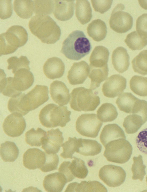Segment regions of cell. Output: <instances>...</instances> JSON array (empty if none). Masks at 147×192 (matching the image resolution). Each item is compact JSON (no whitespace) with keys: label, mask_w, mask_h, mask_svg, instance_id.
<instances>
[{"label":"cell","mask_w":147,"mask_h":192,"mask_svg":"<svg viewBox=\"0 0 147 192\" xmlns=\"http://www.w3.org/2000/svg\"><path fill=\"white\" fill-rule=\"evenodd\" d=\"M28 26L32 33L43 43L54 44L60 39L61 35L60 28L48 15L33 16L29 21Z\"/></svg>","instance_id":"1"},{"label":"cell","mask_w":147,"mask_h":192,"mask_svg":"<svg viewBox=\"0 0 147 192\" xmlns=\"http://www.w3.org/2000/svg\"><path fill=\"white\" fill-rule=\"evenodd\" d=\"M48 94L47 86L36 85L26 94L20 92L17 96L14 108L18 113L25 115L46 102L49 99Z\"/></svg>","instance_id":"2"},{"label":"cell","mask_w":147,"mask_h":192,"mask_svg":"<svg viewBox=\"0 0 147 192\" xmlns=\"http://www.w3.org/2000/svg\"><path fill=\"white\" fill-rule=\"evenodd\" d=\"M91 49L89 41L84 33L76 30L64 40L61 52L67 58L78 60L89 54Z\"/></svg>","instance_id":"3"},{"label":"cell","mask_w":147,"mask_h":192,"mask_svg":"<svg viewBox=\"0 0 147 192\" xmlns=\"http://www.w3.org/2000/svg\"><path fill=\"white\" fill-rule=\"evenodd\" d=\"M13 77H5L0 84L1 92L4 95L11 97L29 88L34 81V76L30 70L19 69Z\"/></svg>","instance_id":"4"},{"label":"cell","mask_w":147,"mask_h":192,"mask_svg":"<svg viewBox=\"0 0 147 192\" xmlns=\"http://www.w3.org/2000/svg\"><path fill=\"white\" fill-rule=\"evenodd\" d=\"M71 113L67 106H58L51 103L41 109L38 116L40 123L46 128L63 127L70 120Z\"/></svg>","instance_id":"5"},{"label":"cell","mask_w":147,"mask_h":192,"mask_svg":"<svg viewBox=\"0 0 147 192\" xmlns=\"http://www.w3.org/2000/svg\"><path fill=\"white\" fill-rule=\"evenodd\" d=\"M0 54L7 55L15 52L19 47L24 45L28 39V34L21 26L13 25L6 32L0 34Z\"/></svg>","instance_id":"6"},{"label":"cell","mask_w":147,"mask_h":192,"mask_svg":"<svg viewBox=\"0 0 147 192\" xmlns=\"http://www.w3.org/2000/svg\"><path fill=\"white\" fill-rule=\"evenodd\" d=\"M100 103L99 97L90 89L84 87L76 88L70 94V105L71 108L75 111H94Z\"/></svg>","instance_id":"7"},{"label":"cell","mask_w":147,"mask_h":192,"mask_svg":"<svg viewBox=\"0 0 147 192\" xmlns=\"http://www.w3.org/2000/svg\"><path fill=\"white\" fill-rule=\"evenodd\" d=\"M105 147V150L103 155L107 160L118 164H123L127 161L132 152L130 143L123 138L113 140Z\"/></svg>","instance_id":"8"},{"label":"cell","mask_w":147,"mask_h":192,"mask_svg":"<svg viewBox=\"0 0 147 192\" xmlns=\"http://www.w3.org/2000/svg\"><path fill=\"white\" fill-rule=\"evenodd\" d=\"M102 123L94 113L82 114L78 118L76 124L77 131L82 135L95 138L98 135Z\"/></svg>","instance_id":"9"},{"label":"cell","mask_w":147,"mask_h":192,"mask_svg":"<svg viewBox=\"0 0 147 192\" xmlns=\"http://www.w3.org/2000/svg\"><path fill=\"white\" fill-rule=\"evenodd\" d=\"M124 8L123 4H118L113 9L109 19L111 28L118 33L127 32L133 25V18L129 13L123 11Z\"/></svg>","instance_id":"10"},{"label":"cell","mask_w":147,"mask_h":192,"mask_svg":"<svg viewBox=\"0 0 147 192\" xmlns=\"http://www.w3.org/2000/svg\"><path fill=\"white\" fill-rule=\"evenodd\" d=\"M99 177L108 186H119L124 182L126 173L121 167L112 165L104 166L100 170Z\"/></svg>","instance_id":"11"},{"label":"cell","mask_w":147,"mask_h":192,"mask_svg":"<svg viewBox=\"0 0 147 192\" xmlns=\"http://www.w3.org/2000/svg\"><path fill=\"white\" fill-rule=\"evenodd\" d=\"M26 126L24 119L21 115L17 113H12L8 115L3 124L4 132L12 137H18L22 134Z\"/></svg>","instance_id":"12"},{"label":"cell","mask_w":147,"mask_h":192,"mask_svg":"<svg viewBox=\"0 0 147 192\" xmlns=\"http://www.w3.org/2000/svg\"><path fill=\"white\" fill-rule=\"evenodd\" d=\"M126 79L119 74L108 77L103 84L102 91L104 95L109 98H114L120 95L125 89Z\"/></svg>","instance_id":"13"},{"label":"cell","mask_w":147,"mask_h":192,"mask_svg":"<svg viewBox=\"0 0 147 192\" xmlns=\"http://www.w3.org/2000/svg\"><path fill=\"white\" fill-rule=\"evenodd\" d=\"M64 140L63 133L59 128L48 131L42 148L49 154H56L59 151Z\"/></svg>","instance_id":"14"},{"label":"cell","mask_w":147,"mask_h":192,"mask_svg":"<svg viewBox=\"0 0 147 192\" xmlns=\"http://www.w3.org/2000/svg\"><path fill=\"white\" fill-rule=\"evenodd\" d=\"M89 66L84 61L74 62L68 71L67 79L72 85L82 84L89 75Z\"/></svg>","instance_id":"15"},{"label":"cell","mask_w":147,"mask_h":192,"mask_svg":"<svg viewBox=\"0 0 147 192\" xmlns=\"http://www.w3.org/2000/svg\"><path fill=\"white\" fill-rule=\"evenodd\" d=\"M45 158V152L36 148H30L24 154L23 165L30 170L39 169L43 164Z\"/></svg>","instance_id":"16"},{"label":"cell","mask_w":147,"mask_h":192,"mask_svg":"<svg viewBox=\"0 0 147 192\" xmlns=\"http://www.w3.org/2000/svg\"><path fill=\"white\" fill-rule=\"evenodd\" d=\"M50 93L53 100L59 106L67 105L70 98L69 90L65 84L61 81H55L50 87Z\"/></svg>","instance_id":"17"},{"label":"cell","mask_w":147,"mask_h":192,"mask_svg":"<svg viewBox=\"0 0 147 192\" xmlns=\"http://www.w3.org/2000/svg\"><path fill=\"white\" fill-rule=\"evenodd\" d=\"M74 0H54L53 13L59 20L65 21L72 18L74 14Z\"/></svg>","instance_id":"18"},{"label":"cell","mask_w":147,"mask_h":192,"mask_svg":"<svg viewBox=\"0 0 147 192\" xmlns=\"http://www.w3.org/2000/svg\"><path fill=\"white\" fill-rule=\"evenodd\" d=\"M65 69V65L62 60L55 57L48 59L43 66V72L46 76L52 79L62 77Z\"/></svg>","instance_id":"19"},{"label":"cell","mask_w":147,"mask_h":192,"mask_svg":"<svg viewBox=\"0 0 147 192\" xmlns=\"http://www.w3.org/2000/svg\"><path fill=\"white\" fill-rule=\"evenodd\" d=\"M67 183L64 175L56 172L47 175L43 181V186L45 191L49 192H60Z\"/></svg>","instance_id":"20"},{"label":"cell","mask_w":147,"mask_h":192,"mask_svg":"<svg viewBox=\"0 0 147 192\" xmlns=\"http://www.w3.org/2000/svg\"><path fill=\"white\" fill-rule=\"evenodd\" d=\"M106 188L96 181H82L80 183L76 182L69 184L65 192H107Z\"/></svg>","instance_id":"21"},{"label":"cell","mask_w":147,"mask_h":192,"mask_svg":"<svg viewBox=\"0 0 147 192\" xmlns=\"http://www.w3.org/2000/svg\"><path fill=\"white\" fill-rule=\"evenodd\" d=\"M129 56L126 50L123 47H118L114 50L112 55V62L115 69L123 73L128 69L129 65Z\"/></svg>","instance_id":"22"},{"label":"cell","mask_w":147,"mask_h":192,"mask_svg":"<svg viewBox=\"0 0 147 192\" xmlns=\"http://www.w3.org/2000/svg\"><path fill=\"white\" fill-rule=\"evenodd\" d=\"M120 138L126 139V136L123 130L115 123L105 126L100 136V141L104 147L109 142Z\"/></svg>","instance_id":"23"},{"label":"cell","mask_w":147,"mask_h":192,"mask_svg":"<svg viewBox=\"0 0 147 192\" xmlns=\"http://www.w3.org/2000/svg\"><path fill=\"white\" fill-rule=\"evenodd\" d=\"M102 146L95 140L78 139L76 152L84 156H94L99 153Z\"/></svg>","instance_id":"24"},{"label":"cell","mask_w":147,"mask_h":192,"mask_svg":"<svg viewBox=\"0 0 147 192\" xmlns=\"http://www.w3.org/2000/svg\"><path fill=\"white\" fill-rule=\"evenodd\" d=\"M109 54L106 47L101 45L95 47L90 56L89 66L101 67L108 65Z\"/></svg>","instance_id":"25"},{"label":"cell","mask_w":147,"mask_h":192,"mask_svg":"<svg viewBox=\"0 0 147 192\" xmlns=\"http://www.w3.org/2000/svg\"><path fill=\"white\" fill-rule=\"evenodd\" d=\"M139 100L131 93L123 92L119 95L116 103L121 111L132 114Z\"/></svg>","instance_id":"26"},{"label":"cell","mask_w":147,"mask_h":192,"mask_svg":"<svg viewBox=\"0 0 147 192\" xmlns=\"http://www.w3.org/2000/svg\"><path fill=\"white\" fill-rule=\"evenodd\" d=\"M87 31L88 35L96 41L103 40L107 33L105 23L99 19L94 20L90 23L87 26Z\"/></svg>","instance_id":"27"},{"label":"cell","mask_w":147,"mask_h":192,"mask_svg":"<svg viewBox=\"0 0 147 192\" xmlns=\"http://www.w3.org/2000/svg\"><path fill=\"white\" fill-rule=\"evenodd\" d=\"M92 9L89 2L87 0H77L76 4V15L83 25L89 22L92 17Z\"/></svg>","instance_id":"28"},{"label":"cell","mask_w":147,"mask_h":192,"mask_svg":"<svg viewBox=\"0 0 147 192\" xmlns=\"http://www.w3.org/2000/svg\"><path fill=\"white\" fill-rule=\"evenodd\" d=\"M89 66L88 77L91 80L90 89L94 90L98 87L100 83L107 79L109 69L108 65L101 67Z\"/></svg>","instance_id":"29"},{"label":"cell","mask_w":147,"mask_h":192,"mask_svg":"<svg viewBox=\"0 0 147 192\" xmlns=\"http://www.w3.org/2000/svg\"><path fill=\"white\" fill-rule=\"evenodd\" d=\"M147 121V119L139 115L130 114L125 118L123 126L127 134H134Z\"/></svg>","instance_id":"30"},{"label":"cell","mask_w":147,"mask_h":192,"mask_svg":"<svg viewBox=\"0 0 147 192\" xmlns=\"http://www.w3.org/2000/svg\"><path fill=\"white\" fill-rule=\"evenodd\" d=\"M13 3L14 10L20 18L27 19L32 15L34 10V3L32 1L16 0Z\"/></svg>","instance_id":"31"},{"label":"cell","mask_w":147,"mask_h":192,"mask_svg":"<svg viewBox=\"0 0 147 192\" xmlns=\"http://www.w3.org/2000/svg\"><path fill=\"white\" fill-rule=\"evenodd\" d=\"M124 41L132 50H140L147 45V37L134 31L127 35Z\"/></svg>","instance_id":"32"},{"label":"cell","mask_w":147,"mask_h":192,"mask_svg":"<svg viewBox=\"0 0 147 192\" xmlns=\"http://www.w3.org/2000/svg\"><path fill=\"white\" fill-rule=\"evenodd\" d=\"M19 154V149L14 142L6 141L1 144L0 155L4 161L13 162L18 158Z\"/></svg>","instance_id":"33"},{"label":"cell","mask_w":147,"mask_h":192,"mask_svg":"<svg viewBox=\"0 0 147 192\" xmlns=\"http://www.w3.org/2000/svg\"><path fill=\"white\" fill-rule=\"evenodd\" d=\"M97 114L98 118L104 122L113 121L117 118L118 115L115 106L108 103L102 104L98 109Z\"/></svg>","instance_id":"34"},{"label":"cell","mask_w":147,"mask_h":192,"mask_svg":"<svg viewBox=\"0 0 147 192\" xmlns=\"http://www.w3.org/2000/svg\"><path fill=\"white\" fill-rule=\"evenodd\" d=\"M47 134V132L41 128H38L36 130L32 128L26 132L25 141L31 146L40 147Z\"/></svg>","instance_id":"35"},{"label":"cell","mask_w":147,"mask_h":192,"mask_svg":"<svg viewBox=\"0 0 147 192\" xmlns=\"http://www.w3.org/2000/svg\"><path fill=\"white\" fill-rule=\"evenodd\" d=\"M131 90L135 94L142 96H147V77L134 75L129 82Z\"/></svg>","instance_id":"36"},{"label":"cell","mask_w":147,"mask_h":192,"mask_svg":"<svg viewBox=\"0 0 147 192\" xmlns=\"http://www.w3.org/2000/svg\"><path fill=\"white\" fill-rule=\"evenodd\" d=\"M73 157L74 159L69 164L71 174L75 177L80 179L85 178L87 175L88 170L84 162L80 158L74 157Z\"/></svg>","instance_id":"37"},{"label":"cell","mask_w":147,"mask_h":192,"mask_svg":"<svg viewBox=\"0 0 147 192\" xmlns=\"http://www.w3.org/2000/svg\"><path fill=\"white\" fill-rule=\"evenodd\" d=\"M134 71L143 75H147V50L141 51L132 60Z\"/></svg>","instance_id":"38"},{"label":"cell","mask_w":147,"mask_h":192,"mask_svg":"<svg viewBox=\"0 0 147 192\" xmlns=\"http://www.w3.org/2000/svg\"><path fill=\"white\" fill-rule=\"evenodd\" d=\"M133 160L134 163L131 169L133 173L132 179H139L142 181L146 174L145 169L146 167V166L143 164L142 156L139 155L138 157H134Z\"/></svg>","instance_id":"39"},{"label":"cell","mask_w":147,"mask_h":192,"mask_svg":"<svg viewBox=\"0 0 147 192\" xmlns=\"http://www.w3.org/2000/svg\"><path fill=\"white\" fill-rule=\"evenodd\" d=\"M34 12L36 15H48L53 10L54 1L33 0Z\"/></svg>","instance_id":"40"},{"label":"cell","mask_w":147,"mask_h":192,"mask_svg":"<svg viewBox=\"0 0 147 192\" xmlns=\"http://www.w3.org/2000/svg\"><path fill=\"white\" fill-rule=\"evenodd\" d=\"M7 62L8 64L7 69H12L13 74L21 69L25 68L30 70L29 66L30 61L26 56H22L19 58L12 56L7 59Z\"/></svg>","instance_id":"41"},{"label":"cell","mask_w":147,"mask_h":192,"mask_svg":"<svg viewBox=\"0 0 147 192\" xmlns=\"http://www.w3.org/2000/svg\"><path fill=\"white\" fill-rule=\"evenodd\" d=\"M78 142V139L76 137H69L68 140L61 145L63 151L60 154V156L65 159H72L73 154L76 151Z\"/></svg>","instance_id":"42"},{"label":"cell","mask_w":147,"mask_h":192,"mask_svg":"<svg viewBox=\"0 0 147 192\" xmlns=\"http://www.w3.org/2000/svg\"><path fill=\"white\" fill-rule=\"evenodd\" d=\"M45 153L44 163L39 168L42 172H46L57 170L59 163V157L56 154Z\"/></svg>","instance_id":"43"},{"label":"cell","mask_w":147,"mask_h":192,"mask_svg":"<svg viewBox=\"0 0 147 192\" xmlns=\"http://www.w3.org/2000/svg\"><path fill=\"white\" fill-rule=\"evenodd\" d=\"M136 142L139 150L147 155V128L139 132L136 138Z\"/></svg>","instance_id":"44"},{"label":"cell","mask_w":147,"mask_h":192,"mask_svg":"<svg viewBox=\"0 0 147 192\" xmlns=\"http://www.w3.org/2000/svg\"><path fill=\"white\" fill-rule=\"evenodd\" d=\"M92 5L95 11L101 14L107 12L111 8L113 0H91Z\"/></svg>","instance_id":"45"},{"label":"cell","mask_w":147,"mask_h":192,"mask_svg":"<svg viewBox=\"0 0 147 192\" xmlns=\"http://www.w3.org/2000/svg\"><path fill=\"white\" fill-rule=\"evenodd\" d=\"M0 18L5 19L9 18L13 12L11 0H0Z\"/></svg>","instance_id":"46"},{"label":"cell","mask_w":147,"mask_h":192,"mask_svg":"<svg viewBox=\"0 0 147 192\" xmlns=\"http://www.w3.org/2000/svg\"><path fill=\"white\" fill-rule=\"evenodd\" d=\"M136 28L139 33L147 37V13L144 14L137 18Z\"/></svg>","instance_id":"47"},{"label":"cell","mask_w":147,"mask_h":192,"mask_svg":"<svg viewBox=\"0 0 147 192\" xmlns=\"http://www.w3.org/2000/svg\"><path fill=\"white\" fill-rule=\"evenodd\" d=\"M70 161H64L60 165L58 171L63 174L66 177L67 182L72 181L75 177L71 174L69 168Z\"/></svg>","instance_id":"48"},{"label":"cell","mask_w":147,"mask_h":192,"mask_svg":"<svg viewBox=\"0 0 147 192\" xmlns=\"http://www.w3.org/2000/svg\"><path fill=\"white\" fill-rule=\"evenodd\" d=\"M139 3L143 8L147 10V0H138Z\"/></svg>","instance_id":"49"},{"label":"cell","mask_w":147,"mask_h":192,"mask_svg":"<svg viewBox=\"0 0 147 192\" xmlns=\"http://www.w3.org/2000/svg\"><path fill=\"white\" fill-rule=\"evenodd\" d=\"M146 181L147 183V175L146 176Z\"/></svg>","instance_id":"50"}]
</instances>
